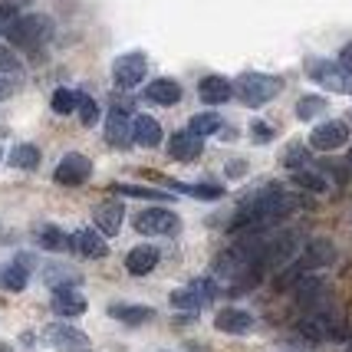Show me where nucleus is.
<instances>
[{
  "label": "nucleus",
  "instance_id": "12",
  "mask_svg": "<svg viewBox=\"0 0 352 352\" xmlns=\"http://www.w3.org/2000/svg\"><path fill=\"white\" fill-rule=\"evenodd\" d=\"M300 333L309 339H329V336H342V322L336 316H329V313H320V309H313L307 320L300 322Z\"/></svg>",
  "mask_w": 352,
  "mask_h": 352
},
{
  "label": "nucleus",
  "instance_id": "41",
  "mask_svg": "<svg viewBox=\"0 0 352 352\" xmlns=\"http://www.w3.org/2000/svg\"><path fill=\"white\" fill-rule=\"evenodd\" d=\"M250 132H254V142H270V138H274V129L263 125V122H254L250 125Z\"/></svg>",
  "mask_w": 352,
  "mask_h": 352
},
{
  "label": "nucleus",
  "instance_id": "1",
  "mask_svg": "<svg viewBox=\"0 0 352 352\" xmlns=\"http://www.w3.org/2000/svg\"><path fill=\"white\" fill-rule=\"evenodd\" d=\"M293 208H296V201H293L287 191H280V188H263V191L250 195V198L241 204L237 221H234V230L261 234L267 224H276L280 217L290 214Z\"/></svg>",
  "mask_w": 352,
  "mask_h": 352
},
{
  "label": "nucleus",
  "instance_id": "30",
  "mask_svg": "<svg viewBox=\"0 0 352 352\" xmlns=\"http://www.w3.org/2000/svg\"><path fill=\"white\" fill-rule=\"evenodd\" d=\"M171 188H178V191L191 195V198H201V201H217L224 195V188H217V184H178V182H171Z\"/></svg>",
  "mask_w": 352,
  "mask_h": 352
},
{
  "label": "nucleus",
  "instance_id": "18",
  "mask_svg": "<svg viewBox=\"0 0 352 352\" xmlns=\"http://www.w3.org/2000/svg\"><path fill=\"white\" fill-rule=\"evenodd\" d=\"M198 96L201 102H208V106H221V102H228L234 96V82H228L224 76H204L198 82Z\"/></svg>",
  "mask_w": 352,
  "mask_h": 352
},
{
  "label": "nucleus",
  "instance_id": "8",
  "mask_svg": "<svg viewBox=\"0 0 352 352\" xmlns=\"http://www.w3.org/2000/svg\"><path fill=\"white\" fill-rule=\"evenodd\" d=\"M89 175H92V162L86 158V155H79V152L63 155L60 165H56V171H53V178H56L60 184H69V188L89 182Z\"/></svg>",
  "mask_w": 352,
  "mask_h": 352
},
{
  "label": "nucleus",
  "instance_id": "22",
  "mask_svg": "<svg viewBox=\"0 0 352 352\" xmlns=\"http://www.w3.org/2000/svg\"><path fill=\"white\" fill-rule=\"evenodd\" d=\"M322 296H326V283L316 280V276H303V280H296V303L307 309H316L322 303Z\"/></svg>",
  "mask_w": 352,
  "mask_h": 352
},
{
  "label": "nucleus",
  "instance_id": "10",
  "mask_svg": "<svg viewBox=\"0 0 352 352\" xmlns=\"http://www.w3.org/2000/svg\"><path fill=\"white\" fill-rule=\"evenodd\" d=\"M46 339L56 346V349H66V352H89V336L86 333H79L73 326H66V322H56V326H50L46 329Z\"/></svg>",
  "mask_w": 352,
  "mask_h": 352
},
{
  "label": "nucleus",
  "instance_id": "31",
  "mask_svg": "<svg viewBox=\"0 0 352 352\" xmlns=\"http://www.w3.org/2000/svg\"><path fill=\"white\" fill-rule=\"evenodd\" d=\"M171 307H175V309H188V313H198V309L204 307V300L198 296V290H195V287H188V290H175V293H171Z\"/></svg>",
  "mask_w": 352,
  "mask_h": 352
},
{
  "label": "nucleus",
  "instance_id": "4",
  "mask_svg": "<svg viewBox=\"0 0 352 352\" xmlns=\"http://www.w3.org/2000/svg\"><path fill=\"white\" fill-rule=\"evenodd\" d=\"M132 228L138 234H145V237H158V234H175L178 230V214L168 211V208H145V211H138L132 217Z\"/></svg>",
  "mask_w": 352,
  "mask_h": 352
},
{
  "label": "nucleus",
  "instance_id": "9",
  "mask_svg": "<svg viewBox=\"0 0 352 352\" xmlns=\"http://www.w3.org/2000/svg\"><path fill=\"white\" fill-rule=\"evenodd\" d=\"M296 241H300V234H280V237H274V241H267V247H263V270L267 267H287V263L293 261V254H296Z\"/></svg>",
  "mask_w": 352,
  "mask_h": 352
},
{
  "label": "nucleus",
  "instance_id": "11",
  "mask_svg": "<svg viewBox=\"0 0 352 352\" xmlns=\"http://www.w3.org/2000/svg\"><path fill=\"white\" fill-rule=\"evenodd\" d=\"M106 142L112 148H129L135 135H132V119L125 116L122 109H112L106 116Z\"/></svg>",
  "mask_w": 352,
  "mask_h": 352
},
{
  "label": "nucleus",
  "instance_id": "36",
  "mask_svg": "<svg viewBox=\"0 0 352 352\" xmlns=\"http://www.w3.org/2000/svg\"><path fill=\"white\" fill-rule=\"evenodd\" d=\"M50 106H53L56 116H69V112H76V92L56 89L53 92V99H50Z\"/></svg>",
  "mask_w": 352,
  "mask_h": 352
},
{
  "label": "nucleus",
  "instance_id": "32",
  "mask_svg": "<svg viewBox=\"0 0 352 352\" xmlns=\"http://www.w3.org/2000/svg\"><path fill=\"white\" fill-rule=\"evenodd\" d=\"M76 112H79V122L82 125L99 122V106H96V99L86 96V92H76Z\"/></svg>",
  "mask_w": 352,
  "mask_h": 352
},
{
  "label": "nucleus",
  "instance_id": "2",
  "mask_svg": "<svg viewBox=\"0 0 352 352\" xmlns=\"http://www.w3.org/2000/svg\"><path fill=\"white\" fill-rule=\"evenodd\" d=\"M3 36L14 46H20V50H36V46H43L46 40L53 36V20L43 14L16 16L14 23L3 30Z\"/></svg>",
  "mask_w": 352,
  "mask_h": 352
},
{
  "label": "nucleus",
  "instance_id": "16",
  "mask_svg": "<svg viewBox=\"0 0 352 352\" xmlns=\"http://www.w3.org/2000/svg\"><path fill=\"white\" fill-rule=\"evenodd\" d=\"M214 326L221 329V333H228V336H244V333H250L254 329V316L250 313H244V309H221L214 316Z\"/></svg>",
  "mask_w": 352,
  "mask_h": 352
},
{
  "label": "nucleus",
  "instance_id": "39",
  "mask_svg": "<svg viewBox=\"0 0 352 352\" xmlns=\"http://www.w3.org/2000/svg\"><path fill=\"white\" fill-rule=\"evenodd\" d=\"M0 73H20V63L7 46H0Z\"/></svg>",
  "mask_w": 352,
  "mask_h": 352
},
{
  "label": "nucleus",
  "instance_id": "14",
  "mask_svg": "<svg viewBox=\"0 0 352 352\" xmlns=\"http://www.w3.org/2000/svg\"><path fill=\"white\" fill-rule=\"evenodd\" d=\"M92 217H96V228H99L102 237H116L119 228H122L125 211H122V204H119V201H102V204H96Z\"/></svg>",
  "mask_w": 352,
  "mask_h": 352
},
{
  "label": "nucleus",
  "instance_id": "28",
  "mask_svg": "<svg viewBox=\"0 0 352 352\" xmlns=\"http://www.w3.org/2000/svg\"><path fill=\"white\" fill-rule=\"evenodd\" d=\"M293 184H296V188H307V191H313V195H322V191L329 188V182L322 178L320 171H313V168L293 171Z\"/></svg>",
  "mask_w": 352,
  "mask_h": 352
},
{
  "label": "nucleus",
  "instance_id": "20",
  "mask_svg": "<svg viewBox=\"0 0 352 352\" xmlns=\"http://www.w3.org/2000/svg\"><path fill=\"white\" fill-rule=\"evenodd\" d=\"M168 155L175 162H195L201 155V135H195V132H175L168 138Z\"/></svg>",
  "mask_w": 352,
  "mask_h": 352
},
{
  "label": "nucleus",
  "instance_id": "19",
  "mask_svg": "<svg viewBox=\"0 0 352 352\" xmlns=\"http://www.w3.org/2000/svg\"><path fill=\"white\" fill-rule=\"evenodd\" d=\"M86 296L76 290V287H60V290H53V309L60 313V316H82L86 313Z\"/></svg>",
  "mask_w": 352,
  "mask_h": 352
},
{
  "label": "nucleus",
  "instance_id": "40",
  "mask_svg": "<svg viewBox=\"0 0 352 352\" xmlns=\"http://www.w3.org/2000/svg\"><path fill=\"white\" fill-rule=\"evenodd\" d=\"M16 86V73H0V99H7Z\"/></svg>",
  "mask_w": 352,
  "mask_h": 352
},
{
  "label": "nucleus",
  "instance_id": "15",
  "mask_svg": "<svg viewBox=\"0 0 352 352\" xmlns=\"http://www.w3.org/2000/svg\"><path fill=\"white\" fill-rule=\"evenodd\" d=\"M158 267V247L155 244H138L125 254V270L132 276H145Z\"/></svg>",
  "mask_w": 352,
  "mask_h": 352
},
{
  "label": "nucleus",
  "instance_id": "42",
  "mask_svg": "<svg viewBox=\"0 0 352 352\" xmlns=\"http://www.w3.org/2000/svg\"><path fill=\"white\" fill-rule=\"evenodd\" d=\"M339 63H342V66H346V69L352 73V43L342 46V53H339Z\"/></svg>",
  "mask_w": 352,
  "mask_h": 352
},
{
  "label": "nucleus",
  "instance_id": "3",
  "mask_svg": "<svg viewBox=\"0 0 352 352\" xmlns=\"http://www.w3.org/2000/svg\"><path fill=\"white\" fill-rule=\"evenodd\" d=\"M280 79L276 76H263V73H244V76L234 82V89H237V96H241V102L250 109L263 106V102H270L276 92H280Z\"/></svg>",
  "mask_w": 352,
  "mask_h": 352
},
{
  "label": "nucleus",
  "instance_id": "43",
  "mask_svg": "<svg viewBox=\"0 0 352 352\" xmlns=\"http://www.w3.org/2000/svg\"><path fill=\"white\" fill-rule=\"evenodd\" d=\"M230 175H234V178H237V175H244V162H230Z\"/></svg>",
  "mask_w": 352,
  "mask_h": 352
},
{
  "label": "nucleus",
  "instance_id": "44",
  "mask_svg": "<svg viewBox=\"0 0 352 352\" xmlns=\"http://www.w3.org/2000/svg\"><path fill=\"white\" fill-rule=\"evenodd\" d=\"M0 158H3V152H0Z\"/></svg>",
  "mask_w": 352,
  "mask_h": 352
},
{
  "label": "nucleus",
  "instance_id": "17",
  "mask_svg": "<svg viewBox=\"0 0 352 352\" xmlns=\"http://www.w3.org/2000/svg\"><path fill=\"white\" fill-rule=\"evenodd\" d=\"M73 250H76L79 257H89V261H99V257H106L109 254V244L102 234H96V230H76L73 234Z\"/></svg>",
  "mask_w": 352,
  "mask_h": 352
},
{
  "label": "nucleus",
  "instance_id": "27",
  "mask_svg": "<svg viewBox=\"0 0 352 352\" xmlns=\"http://www.w3.org/2000/svg\"><path fill=\"white\" fill-rule=\"evenodd\" d=\"M10 165L14 168H23V171H33L36 165H40V148L36 145H16L14 152H10Z\"/></svg>",
  "mask_w": 352,
  "mask_h": 352
},
{
  "label": "nucleus",
  "instance_id": "7",
  "mask_svg": "<svg viewBox=\"0 0 352 352\" xmlns=\"http://www.w3.org/2000/svg\"><path fill=\"white\" fill-rule=\"evenodd\" d=\"M349 142V125L333 119V122H322L313 129V135H309V148H316V152H336Z\"/></svg>",
  "mask_w": 352,
  "mask_h": 352
},
{
  "label": "nucleus",
  "instance_id": "24",
  "mask_svg": "<svg viewBox=\"0 0 352 352\" xmlns=\"http://www.w3.org/2000/svg\"><path fill=\"white\" fill-rule=\"evenodd\" d=\"M109 316L119 322H129V326H142V322H148L155 316L152 307H129V303H116V307H109Z\"/></svg>",
  "mask_w": 352,
  "mask_h": 352
},
{
  "label": "nucleus",
  "instance_id": "13",
  "mask_svg": "<svg viewBox=\"0 0 352 352\" xmlns=\"http://www.w3.org/2000/svg\"><path fill=\"white\" fill-rule=\"evenodd\" d=\"M333 261H336V247H333V241L316 237V241H309L307 244V254L300 257V267L309 274V270H322V267H329Z\"/></svg>",
  "mask_w": 352,
  "mask_h": 352
},
{
  "label": "nucleus",
  "instance_id": "35",
  "mask_svg": "<svg viewBox=\"0 0 352 352\" xmlns=\"http://www.w3.org/2000/svg\"><path fill=\"white\" fill-rule=\"evenodd\" d=\"M116 191H122L129 198H152V201H171L168 191H152V188H142V184H116Z\"/></svg>",
  "mask_w": 352,
  "mask_h": 352
},
{
  "label": "nucleus",
  "instance_id": "5",
  "mask_svg": "<svg viewBox=\"0 0 352 352\" xmlns=\"http://www.w3.org/2000/svg\"><path fill=\"white\" fill-rule=\"evenodd\" d=\"M309 79H316L320 86H326V89L333 92H342V89H352L349 82V69L342 66V63H333V60H313L307 66Z\"/></svg>",
  "mask_w": 352,
  "mask_h": 352
},
{
  "label": "nucleus",
  "instance_id": "33",
  "mask_svg": "<svg viewBox=\"0 0 352 352\" xmlns=\"http://www.w3.org/2000/svg\"><path fill=\"white\" fill-rule=\"evenodd\" d=\"M320 112H326V99H322V96H303V99L296 102V116H300L303 122L316 119Z\"/></svg>",
  "mask_w": 352,
  "mask_h": 352
},
{
  "label": "nucleus",
  "instance_id": "21",
  "mask_svg": "<svg viewBox=\"0 0 352 352\" xmlns=\"http://www.w3.org/2000/svg\"><path fill=\"white\" fill-rule=\"evenodd\" d=\"M132 135H135V142L142 148H155L162 142V125L152 116H135L132 119Z\"/></svg>",
  "mask_w": 352,
  "mask_h": 352
},
{
  "label": "nucleus",
  "instance_id": "26",
  "mask_svg": "<svg viewBox=\"0 0 352 352\" xmlns=\"http://www.w3.org/2000/svg\"><path fill=\"white\" fill-rule=\"evenodd\" d=\"M36 244L43 247V250H66V247H73V237H69V234H63L60 228H40Z\"/></svg>",
  "mask_w": 352,
  "mask_h": 352
},
{
  "label": "nucleus",
  "instance_id": "34",
  "mask_svg": "<svg viewBox=\"0 0 352 352\" xmlns=\"http://www.w3.org/2000/svg\"><path fill=\"white\" fill-rule=\"evenodd\" d=\"M46 283L53 287V290H60V287H76L79 276L69 270V267H50V274H46Z\"/></svg>",
  "mask_w": 352,
  "mask_h": 352
},
{
  "label": "nucleus",
  "instance_id": "6",
  "mask_svg": "<svg viewBox=\"0 0 352 352\" xmlns=\"http://www.w3.org/2000/svg\"><path fill=\"white\" fill-rule=\"evenodd\" d=\"M145 73H148V63H145L142 53H125V56H119V60L112 63V79H116L119 89L138 86L145 79Z\"/></svg>",
  "mask_w": 352,
  "mask_h": 352
},
{
  "label": "nucleus",
  "instance_id": "23",
  "mask_svg": "<svg viewBox=\"0 0 352 352\" xmlns=\"http://www.w3.org/2000/svg\"><path fill=\"white\" fill-rule=\"evenodd\" d=\"M145 99L155 102V106H175L182 99V86L175 79H155L152 86L145 89Z\"/></svg>",
  "mask_w": 352,
  "mask_h": 352
},
{
  "label": "nucleus",
  "instance_id": "38",
  "mask_svg": "<svg viewBox=\"0 0 352 352\" xmlns=\"http://www.w3.org/2000/svg\"><path fill=\"white\" fill-rule=\"evenodd\" d=\"M16 16H20V10H16L14 3H7V0H0V30H7V27L14 23Z\"/></svg>",
  "mask_w": 352,
  "mask_h": 352
},
{
  "label": "nucleus",
  "instance_id": "25",
  "mask_svg": "<svg viewBox=\"0 0 352 352\" xmlns=\"http://www.w3.org/2000/svg\"><path fill=\"white\" fill-rule=\"evenodd\" d=\"M30 280V270L23 263H3L0 267V290H10V293H20L27 287Z\"/></svg>",
  "mask_w": 352,
  "mask_h": 352
},
{
  "label": "nucleus",
  "instance_id": "37",
  "mask_svg": "<svg viewBox=\"0 0 352 352\" xmlns=\"http://www.w3.org/2000/svg\"><path fill=\"white\" fill-rule=\"evenodd\" d=\"M283 162H287V168L300 171V168H307V165H309V152L303 148V145H290V148H287V155H283Z\"/></svg>",
  "mask_w": 352,
  "mask_h": 352
},
{
  "label": "nucleus",
  "instance_id": "29",
  "mask_svg": "<svg viewBox=\"0 0 352 352\" xmlns=\"http://www.w3.org/2000/svg\"><path fill=\"white\" fill-rule=\"evenodd\" d=\"M188 132H195V135H214V132H221V119H217L214 112H201V116H195L191 122H188Z\"/></svg>",
  "mask_w": 352,
  "mask_h": 352
}]
</instances>
